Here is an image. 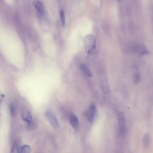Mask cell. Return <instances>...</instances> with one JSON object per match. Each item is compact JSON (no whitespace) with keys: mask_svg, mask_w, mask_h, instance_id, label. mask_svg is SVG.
Instances as JSON below:
<instances>
[{"mask_svg":"<svg viewBox=\"0 0 153 153\" xmlns=\"http://www.w3.org/2000/svg\"><path fill=\"white\" fill-rule=\"evenodd\" d=\"M140 79V74L138 71L135 72L133 76V82L134 83L137 85L138 84Z\"/></svg>","mask_w":153,"mask_h":153,"instance_id":"14","label":"cell"},{"mask_svg":"<svg viewBox=\"0 0 153 153\" xmlns=\"http://www.w3.org/2000/svg\"><path fill=\"white\" fill-rule=\"evenodd\" d=\"M10 111L11 115L12 117H14L16 115V111L15 106L13 104L11 103L10 106Z\"/></svg>","mask_w":153,"mask_h":153,"instance_id":"16","label":"cell"},{"mask_svg":"<svg viewBox=\"0 0 153 153\" xmlns=\"http://www.w3.org/2000/svg\"><path fill=\"white\" fill-rule=\"evenodd\" d=\"M33 4L37 11L41 14L44 13V9L42 3L39 1L34 0L33 1Z\"/></svg>","mask_w":153,"mask_h":153,"instance_id":"8","label":"cell"},{"mask_svg":"<svg viewBox=\"0 0 153 153\" xmlns=\"http://www.w3.org/2000/svg\"><path fill=\"white\" fill-rule=\"evenodd\" d=\"M134 50L135 52L140 55H142L148 53L146 48L141 44H136L134 47Z\"/></svg>","mask_w":153,"mask_h":153,"instance_id":"6","label":"cell"},{"mask_svg":"<svg viewBox=\"0 0 153 153\" xmlns=\"http://www.w3.org/2000/svg\"><path fill=\"white\" fill-rule=\"evenodd\" d=\"M46 116L49 122L54 128H57L59 126L58 122L56 118L51 113L47 112Z\"/></svg>","mask_w":153,"mask_h":153,"instance_id":"4","label":"cell"},{"mask_svg":"<svg viewBox=\"0 0 153 153\" xmlns=\"http://www.w3.org/2000/svg\"><path fill=\"white\" fill-rule=\"evenodd\" d=\"M84 44L85 50L86 53L89 54L92 53L96 48L95 38L91 35H87L84 38Z\"/></svg>","mask_w":153,"mask_h":153,"instance_id":"1","label":"cell"},{"mask_svg":"<svg viewBox=\"0 0 153 153\" xmlns=\"http://www.w3.org/2000/svg\"><path fill=\"white\" fill-rule=\"evenodd\" d=\"M22 117L23 120L27 123L28 126H30L31 124L32 117L29 111L26 109H24L22 113Z\"/></svg>","mask_w":153,"mask_h":153,"instance_id":"3","label":"cell"},{"mask_svg":"<svg viewBox=\"0 0 153 153\" xmlns=\"http://www.w3.org/2000/svg\"><path fill=\"white\" fill-rule=\"evenodd\" d=\"M30 147L27 145H24L20 147L19 153H30Z\"/></svg>","mask_w":153,"mask_h":153,"instance_id":"13","label":"cell"},{"mask_svg":"<svg viewBox=\"0 0 153 153\" xmlns=\"http://www.w3.org/2000/svg\"><path fill=\"white\" fill-rule=\"evenodd\" d=\"M151 141V137L148 133L145 134L143 138V143L144 147L148 148L149 146Z\"/></svg>","mask_w":153,"mask_h":153,"instance_id":"9","label":"cell"},{"mask_svg":"<svg viewBox=\"0 0 153 153\" xmlns=\"http://www.w3.org/2000/svg\"><path fill=\"white\" fill-rule=\"evenodd\" d=\"M60 16L62 26H64L65 25V17L64 12L63 10L60 11Z\"/></svg>","mask_w":153,"mask_h":153,"instance_id":"15","label":"cell"},{"mask_svg":"<svg viewBox=\"0 0 153 153\" xmlns=\"http://www.w3.org/2000/svg\"><path fill=\"white\" fill-rule=\"evenodd\" d=\"M118 125L120 132L122 135H124L126 132L124 117L123 113L121 112L118 115Z\"/></svg>","mask_w":153,"mask_h":153,"instance_id":"2","label":"cell"},{"mask_svg":"<svg viewBox=\"0 0 153 153\" xmlns=\"http://www.w3.org/2000/svg\"><path fill=\"white\" fill-rule=\"evenodd\" d=\"M80 70L88 77H92L93 74L89 68L85 64H81L79 65Z\"/></svg>","mask_w":153,"mask_h":153,"instance_id":"10","label":"cell"},{"mask_svg":"<svg viewBox=\"0 0 153 153\" xmlns=\"http://www.w3.org/2000/svg\"><path fill=\"white\" fill-rule=\"evenodd\" d=\"M70 121L72 127L75 129H76L78 126L79 121L76 116L73 114L71 115L70 117Z\"/></svg>","mask_w":153,"mask_h":153,"instance_id":"11","label":"cell"},{"mask_svg":"<svg viewBox=\"0 0 153 153\" xmlns=\"http://www.w3.org/2000/svg\"><path fill=\"white\" fill-rule=\"evenodd\" d=\"M96 112V108L95 104H91L90 105L87 113V117L90 123L93 121Z\"/></svg>","mask_w":153,"mask_h":153,"instance_id":"5","label":"cell"},{"mask_svg":"<svg viewBox=\"0 0 153 153\" xmlns=\"http://www.w3.org/2000/svg\"><path fill=\"white\" fill-rule=\"evenodd\" d=\"M100 85L103 92L105 94H107L109 91V88L105 79L104 78L102 79L100 82Z\"/></svg>","mask_w":153,"mask_h":153,"instance_id":"12","label":"cell"},{"mask_svg":"<svg viewBox=\"0 0 153 153\" xmlns=\"http://www.w3.org/2000/svg\"><path fill=\"white\" fill-rule=\"evenodd\" d=\"M20 147V141L18 140H15L12 144L10 153H19Z\"/></svg>","mask_w":153,"mask_h":153,"instance_id":"7","label":"cell"}]
</instances>
